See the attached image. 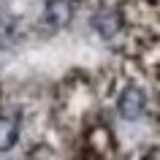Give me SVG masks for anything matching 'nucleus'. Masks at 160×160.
Here are the masks:
<instances>
[{"instance_id": "f257e3e1", "label": "nucleus", "mask_w": 160, "mask_h": 160, "mask_svg": "<svg viewBox=\"0 0 160 160\" xmlns=\"http://www.w3.org/2000/svg\"><path fill=\"white\" fill-rule=\"evenodd\" d=\"M144 109H147V95H144L141 87L136 84H128L117 98V111L119 117L128 119V122H133V119H141Z\"/></svg>"}, {"instance_id": "f03ea898", "label": "nucleus", "mask_w": 160, "mask_h": 160, "mask_svg": "<svg viewBox=\"0 0 160 160\" xmlns=\"http://www.w3.org/2000/svg\"><path fill=\"white\" fill-rule=\"evenodd\" d=\"M71 17H73V8H71L68 0H46L43 14H41V22L46 27H62V25L71 22Z\"/></svg>"}, {"instance_id": "7ed1b4c3", "label": "nucleus", "mask_w": 160, "mask_h": 160, "mask_svg": "<svg viewBox=\"0 0 160 160\" xmlns=\"http://www.w3.org/2000/svg\"><path fill=\"white\" fill-rule=\"evenodd\" d=\"M92 27L101 33V38H114V35L119 33V27H122V19H119V11H98L92 19Z\"/></svg>"}, {"instance_id": "20e7f679", "label": "nucleus", "mask_w": 160, "mask_h": 160, "mask_svg": "<svg viewBox=\"0 0 160 160\" xmlns=\"http://www.w3.org/2000/svg\"><path fill=\"white\" fill-rule=\"evenodd\" d=\"M19 138V114L0 117V152H8Z\"/></svg>"}]
</instances>
